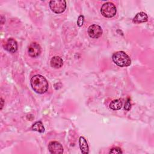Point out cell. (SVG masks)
Wrapping results in <instances>:
<instances>
[{
    "label": "cell",
    "mask_w": 154,
    "mask_h": 154,
    "mask_svg": "<svg viewBox=\"0 0 154 154\" xmlns=\"http://www.w3.org/2000/svg\"><path fill=\"white\" fill-rule=\"evenodd\" d=\"M88 35L92 38H98L102 35V28L96 24L90 25L88 28Z\"/></svg>",
    "instance_id": "5b68a950"
},
{
    "label": "cell",
    "mask_w": 154,
    "mask_h": 154,
    "mask_svg": "<svg viewBox=\"0 0 154 154\" xmlns=\"http://www.w3.org/2000/svg\"><path fill=\"white\" fill-rule=\"evenodd\" d=\"M51 10L56 14L62 13L66 8V2L64 0H54L49 2Z\"/></svg>",
    "instance_id": "277c9868"
},
{
    "label": "cell",
    "mask_w": 154,
    "mask_h": 154,
    "mask_svg": "<svg viewBox=\"0 0 154 154\" xmlns=\"http://www.w3.org/2000/svg\"><path fill=\"white\" fill-rule=\"evenodd\" d=\"M112 60L119 67H127L131 63L130 57L123 51H118L114 53Z\"/></svg>",
    "instance_id": "7a4b0ae2"
},
{
    "label": "cell",
    "mask_w": 154,
    "mask_h": 154,
    "mask_svg": "<svg viewBox=\"0 0 154 154\" xmlns=\"http://www.w3.org/2000/svg\"><path fill=\"white\" fill-rule=\"evenodd\" d=\"M131 108V104L130 102V99L128 98L125 104V106H124V109L126 111H129Z\"/></svg>",
    "instance_id": "2e32d148"
},
{
    "label": "cell",
    "mask_w": 154,
    "mask_h": 154,
    "mask_svg": "<svg viewBox=\"0 0 154 154\" xmlns=\"http://www.w3.org/2000/svg\"><path fill=\"white\" fill-rule=\"evenodd\" d=\"M28 52L30 57H37L41 53V47L37 43L32 42L28 46Z\"/></svg>",
    "instance_id": "8992f818"
},
{
    "label": "cell",
    "mask_w": 154,
    "mask_h": 154,
    "mask_svg": "<svg viewBox=\"0 0 154 154\" xmlns=\"http://www.w3.org/2000/svg\"><path fill=\"white\" fill-rule=\"evenodd\" d=\"M50 64L52 67L54 69H59L63 66V61L60 57L54 56L51 59Z\"/></svg>",
    "instance_id": "9c48e42d"
},
{
    "label": "cell",
    "mask_w": 154,
    "mask_h": 154,
    "mask_svg": "<svg viewBox=\"0 0 154 154\" xmlns=\"http://www.w3.org/2000/svg\"><path fill=\"white\" fill-rule=\"evenodd\" d=\"M79 144L80 149L82 153H88L89 152L88 146L84 137H80L79 139Z\"/></svg>",
    "instance_id": "8fae6325"
},
{
    "label": "cell",
    "mask_w": 154,
    "mask_h": 154,
    "mask_svg": "<svg viewBox=\"0 0 154 154\" xmlns=\"http://www.w3.org/2000/svg\"><path fill=\"white\" fill-rule=\"evenodd\" d=\"M84 16L82 15H80L78 17V20H77V25L78 26H82L83 23H84Z\"/></svg>",
    "instance_id": "9a60e30c"
},
{
    "label": "cell",
    "mask_w": 154,
    "mask_h": 154,
    "mask_svg": "<svg viewBox=\"0 0 154 154\" xmlns=\"http://www.w3.org/2000/svg\"><path fill=\"white\" fill-rule=\"evenodd\" d=\"M1 109H2L3 106H4V100L2 98H1Z\"/></svg>",
    "instance_id": "e0dca14e"
},
{
    "label": "cell",
    "mask_w": 154,
    "mask_h": 154,
    "mask_svg": "<svg viewBox=\"0 0 154 154\" xmlns=\"http://www.w3.org/2000/svg\"><path fill=\"white\" fill-rule=\"evenodd\" d=\"M122 106V102L120 99L113 100L109 104V108L112 110H119Z\"/></svg>",
    "instance_id": "7c38bea8"
},
{
    "label": "cell",
    "mask_w": 154,
    "mask_h": 154,
    "mask_svg": "<svg viewBox=\"0 0 154 154\" xmlns=\"http://www.w3.org/2000/svg\"><path fill=\"white\" fill-rule=\"evenodd\" d=\"M49 151L53 154H60L63 152V147L62 145L58 141H51L48 144Z\"/></svg>",
    "instance_id": "52a82bcc"
},
{
    "label": "cell",
    "mask_w": 154,
    "mask_h": 154,
    "mask_svg": "<svg viewBox=\"0 0 154 154\" xmlns=\"http://www.w3.org/2000/svg\"><path fill=\"white\" fill-rule=\"evenodd\" d=\"M4 48L7 51L11 53H14L17 50V43L14 39L10 38L4 45Z\"/></svg>",
    "instance_id": "ba28073f"
},
{
    "label": "cell",
    "mask_w": 154,
    "mask_h": 154,
    "mask_svg": "<svg viewBox=\"0 0 154 154\" xmlns=\"http://www.w3.org/2000/svg\"><path fill=\"white\" fill-rule=\"evenodd\" d=\"M100 12L103 16L108 18L114 17L117 12L116 7L114 4L107 2L104 3L100 8Z\"/></svg>",
    "instance_id": "3957f363"
},
{
    "label": "cell",
    "mask_w": 154,
    "mask_h": 154,
    "mask_svg": "<svg viewBox=\"0 0 154 154\" xmlns=\"http://www.w3.org/2000/svg\"><path fill=\"white\" fill-rule=\"evenodd\" d=\"M147 15L144 12L138 13L133 19V22L136 23L146 22L147 20Z\"/></svg>",
    "instance_id": "30bf717a"
},
{
    "label": "cell",
    "mask_w": 154,
    "mask_h": 154,
    "mask_svg": "<svg viewBox=\"0 0 154 154\" xmlns=\"http://www.w3.org/2000/svg\"><path fill=\"white\" fill-rule=\"evenodd\" d=\"M31 129L33 131H35L40 133H43L45 131V128L43 126V125L42 122L40 121L36 122L34 124H33V125L31 127Z\"/></svg>",
    "instance_id": "4fadbf2b"
},
{
    "label": "cell",
    "mask_w": 154,
    "mask_h": 154,
    "mask_svg": "<svg viewBox=\"0 0 154 154\" xmlns=\"http://www.w3.org/2000/svg\"><path fill=\"white\" fill-rule=\"evenodd\" d=\"M109 153H113V154H115V153H122V151L121 150V149L120 147H113L112 148L109 152Z\"/></svg>",
    "instance_id": "5bb4252c"
},
{
    "label": "cell",
    "mask_w": 154,
    "mask_h": 154,
    "mask_svg": "<svg viewBox=\"0 0 154 154\" xmlns=\"http://www.w3.org/2000/svg\"><path fill=\"white\" fill-rule=\"evenodd\" d=\"M31 86L32 90L38 94L45 93L48 89V82L40 75H35L31 79Z\"/></svg>",
    "instance_id": "6da1fadb"
}]
</instances>
